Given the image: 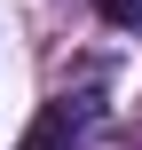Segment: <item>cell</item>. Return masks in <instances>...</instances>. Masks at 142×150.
<instances>
[{"label":"cell","mask_w":142,"mask_h":150,"mask_svg":"<svg viewBox=\"0 0 142 150\" xmlns=\"http://www.w3.org/2000/svg\"><path fill=\"white\" fill-rule=\"evenodd\" d=\"M16 150H79V111H71V103H47V111L24 127Z\"/></svg>","instance_id":"1"},{"label":"cell","mask_w":142,"mask_h":150,"mask_svg":"<svg viewBox=\"0 0 142 150\" xmlns=\"http://www.w3.org/2000/svg\"><path fill=\"white\" fill-rule=\"evenodd\" d=\"M95 8H103V24H119V32L142 24V0H95Z\"/></svg>","instance_id":"2"}]
</instances>
